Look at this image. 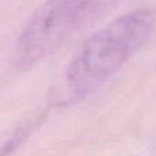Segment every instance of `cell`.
<instances>
[{
  "mask_svg": "<svg viewBox=\"0 0 156 156\" xmlns=\"http://www.w3.org/2000/svg\"><path fill=\"white\" fill-rule=\"evenodd\" d=\"M118 0H47L16 41V60L29 67L49 58L110 11Z\"/></svg>",
  "mask_w": 156,
  "mask_h": 156,
  "instance_id": "2",
  "label": "cell"
},
{
  "mask_svg": "<svg viewBox=\"0 0 156 156\" xmlns=\"http://www.w3.org/2000/svg\"><path fill=\"white\" fill-rule=\"evenodd\" d=\"M155 30V11L137 8L89 36L66 67L69 94L80 99L96 90L147 45Z\"/></svg>",
  "mask_w": 156,
  "mask_h": 156,
  "instance_id": "1",
  "label": "cell"
}]
</instances>
